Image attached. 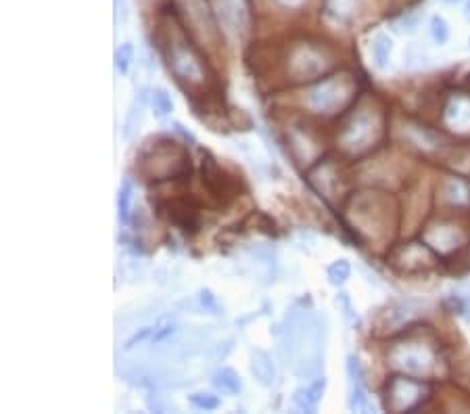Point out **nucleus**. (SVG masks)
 Returning <instances> with one entry per match:
<instances>
[{
    "label": "nucleus",
    "instance_id": "7",
    "mask_svg": "<svg viewBox=\"0 0 470 414\" xmlns=\"http://www.w3.org/2000/svg\"><path fill=\"white\" fill-rule=\"evenodd\" d=\"M170 69L174 72L178 82H186L188 86H201L205 82V74H207L203 59L186 42H172Z\"/></svg>",
    "mask_w": 470,
    "mask_h": 414
},
{
    "label": "nucleus",
    "instance_id": "16",
    "mask_svg": "<svg viewBox=\"0 0 470 414\" xmlns=\"http://www.w3.org/2000/svg\"><path fill=\"white\" fill-rule=\"evenodd\" d=\"M441 197L456 207H466L470 205V184L462 178H447L441 186Z\"/></svg>",
    "mask_w": 470,
    "mask_h": 414
},
{
    "label": "nucleus",
    "instance_id": "21",
    "mask_svg": "<svg viewBox=\"0 0 470 414\" xmlns=\"http://www.w3.org/2000/svg\"><path fill=\"white\" fill-rule=\"evenodd\" d=\"M142 107H144V98L138 102H134V105L130 107L128 116H126V124H124V138L126 140H132L138 130H140V124H142Z\"/></svg>",
    "mask_w": 470,
    "mask_h": 414
},
{
    "label": "nucleus",
    "instance_id": "5",
    "mask_svg": "<svg viewBox=\"0 0 470 414\" xmlns=\"http://www.w3.org/2000/svg\"><path fill=\"white\" fill-rule=\"evenodd\" d=\"M381 136V120L377 113H370L368 109H363L359 113H355L343 128V132L339 134V144L355 155V153H363L368 151L370 146H374V142Z\"/></svg>",
    "mask_w": 470,
    "mask_h": 414
},
{
    "label": "nucleus",
    "instance_id": "11",
    "mask_svg": "<svg viewBox=\"0 0 470 414\" xmlns=\"http://www.w3.org/2000/svg\"><path fill=\"white\" fill-rule=\"evenodd\" d=\"M445 126L454 132L468 134L470 132V98L468 96H451L445 113H443Z\"/></svg>",
    "mask_w": 470,
    "mask_h": 414
},
{
    "label": "nucleus",
    "instance_id": "14",
    "mask_svg": "<svg viewBox=\"0 0 470 414\" xmlns=\"http://www.w3.org/2000/svg\"><path fill=\"white\" fill-rule=\"evenodd\" d=\"M249 367H251V375L261 387H270L274 383V362L270 353H266L264 349H251Z\"/></svg>",
    "mask_w": 470,
    "mask_h": 414
},
{
    "label": "nucleus",
    "instance_id": "31",
    "mask_svg": "<svg viewBox=\"0 0 470 414\" xmlns=\"http://www.w3.org/2000/svg\"><path fill=\"white\" fill-rule=\"evenodd\" d=\"M113 7H115V23L126 21L128 19V3L126 0H113Z\"/></svg>",
    "mask_w": 470,
    "mask_h": 414
},
{
    "label": "nucleus",
    "instance_id": "27",
    "mask_svg": "<svg viewBox=\"0 0 470 414\" xmlns=\"http://www.w3.org/2000/svg\"><path fill=\"white\" fill-rule=\"evenodd\" d=\"M431 36L437 44H445L449 40V28L443 17H439V15L431 17Z\"/></svg>",
    "mask_w": 470,
    "mask_h": 414
},
{
    "label": "nucleus",
    "instance_id": "34",
    "mask_svg": "<svg viewBox=\"0 0 470 414\" xmlns=\"http://www.w3.org/2000/svg\"><path fill=\"white\" fill-rule=\"evenodd\" d=\"M445 3H449V5H456V3H460V0H445Z\"/></svg>",
    "mask_w": 470,
    "mask_h": 414
},
{
    "label": "nucleus",
    "instance_id": "8",
    "mask_svg": "<svg viewBox=\"0 0 470 414\" xmlns=\"http://www.w3.org/2000/svg\"><path fill=\"white\" fill-rule=\"evenodd\" d=\"M427 393L429 387L423 381H416L410 375L397 377L387 387V408L393 412H407L418 404H423Z\"/></svg>",
    "mask_w": 470,
    "mask_h": 414
},
{
    "label": "nucleus",
    "instance_id": "15",
    "mask_svg": "<svg viewBox=\"0 0 470 414\" xmlns=\"http://www.w3.org/2000/svg\"><path fill=\"white\" fill-rule=\"evenodd\" d=\"M289 142H291V151L295 155V160L299 164H305V166L316 160L318 153H320V146L313 142L305 132H301V130H291Z\"/></svg>",
    "mask_w": 470,
    "mask_h": 414
},
{
    "label": "nucleus",
    "instance_id": "3",
    "mask_svg": "<svg viewBox=\"0 0 470 414\" xmlns=\"http://www.w3.org/2000/svg\"><path fill=\"white\" fill-rule=\"evenodd\" d=\"M391 367L410 377H427L435 371L437 356L425 341H403L389 351Z\"/></svg>",
    "mask_w": 470,
    "mask_h": 414
},
{
    "label": "nucleus",
    "instance_id": "6",
    "mask_svg": "<svg viewBox=\"0 0 470 414\" xmlns=\"http://www.w3.org/2000/svg\"><path fill=\"white\" fill-rule=\"evenodd\" d=\"M331 61L328 55L320 46L313 44H299L291 50L289 61H287V74L295 82H307L316 80L328 69Z\"/></svg>",
    "mask_w": 470,
    "mask_h": 414
},
{
    "label": "nucleus",
    "instance_id": "20",
    "mask_svg": "<svg viewBox=\"0 0 470 414\" xmlns=\"http://www.w3.org/2000/svg\"><path fill=\"white\" fill-rule=\"evenodd\" d=\"M148 102H150L153 111H155L157 116H159V118H164V116H168V113L174 111L172 96L168 94L166 88H153V90L148 92Z\"/></svg>",
    "mask_w": 470,
    "mask_h": 414
},
{
    "label": "nucleus",
    "instance_id": "23",
    "mask_svg": "<svg viewBox=\"0 0 470 414\" xmlns=\"http://www.w3.org/2000/svg\"><path fill=\"white\" fill-rule=\"evenodd\" d=\"M130 201H132V182L126 178L118 193V214H120V222L124 224H128L130 220Z\"/></svg>",
    "mask_w": 470,
    "mask_h": 414
},
{
    "label": "nucleus",
    "instance_id": "30",
    "mask_svg": "<svg viewBox=\"0 0 470 414\" xmlns=\"http://www.w3.org/2000/svg\"><path fill=\"white\" fill-rule=\"evenodd\" d=\"M153 333H155V329H153V327H142L138 333H134V337H132V339H128V343H126V349H132V347H136V343H142V341H144V339H148Z\"/></svg>",
    "mask_w": 470,
    "mask_h": 414
},
{
    "label": "nucleus",
    "instance_id": "22",
    "mask_svg": "<svg viewBox=\"0 0 470 414\" xmlns=\"http://www.w3.org/2000/svg\"><path fill=\"white\" fill-rule=\"evenodd\" d=\"M349 408L353 412H366L370 408V400L366 395V389L361 381H351V391H349Z\"/></svg>",
    "mask_w": 470,
    "mask_h": 414
},
{
    "label": "nucleus",
    "instance_id": "17",
    "mask_svg": "<svg viewBox=\"0 0 470 414\" xmlns=\"http://www.w3.org/2000/svg\"><path fill=\"white\" fill-rule=\"evenodd\" d=\"M401 253H403V266L405 268H421V266H427L433 262L429 249L418 245V243L407 245L405 249H401Z\"/></svg>",
    "mask_w": 470,
    "mask_h": 414
},
{
    "label": "nucleus",
    "instance_id": "24",
    "mask_svg": "<svg viewBox=\"0 0 470 414\" xmlns=\"http://www.w3.org/2000/svg\"><path fill=\"white\" fill-rule=\"evenodd\" d=\"M326 276H328V283L331 285H343L347 283V279L351 276V264L347 260H337L328 266L326 270Z\"/></svg>",
    "mask_w": 470,
    "mask_h": 414
},
{
    "label": "nucleus",
    "instance_id": "19",
    "mask_svg": "<svg viewBox=\"0 0 470 414\" xmlns=\"http://www.w3.org/2000/svg\"><path fill=\"white\" fill-rule=\"evenodd\" d=\"M214 385H216L220 391L230 393V395H236V393H240V389H243L240 377H238L232 369H220V371L214 375Z\"/></svg>",
    "mask_w": 470,
    "mask_h": 414
},
{
    "label": "nucleus",
    "instance_id": "2",
    "mask_svg": "<svg viewBox=\"0 0 470 414\" xmlns=\"http://www.w3.org/2000/svg\"><path fill=\"white\" fill-rule=\"evenodd\" d=\"M140 170L153 180H166L186 170V153L174 140L157 142L140 157Z\"/></svg>",
    "mask_w": 470,
    "mask_h": 414
},
{
    "label": "nucleus",
    "instance_id": "29",
    "mask_svg": "<svg viewBox=\"0 0 470 414\" xmlns=\"http://www.w3.org/2000/svg\"><path fill=\"white\" fill-rule=\"evenodd\" d=\"M199 303H201L205 309H209V312H216V309H218V301H216L214 293L209 291V289H201V293H199Z\"/></svg>",
    "mask_w": 470,
    "mask_h": 414
},
{
    "label": "nucleus",
    "instance_id": "32",
    "mask_svg": "<svg viewBox=\"0 0 470 414\" xmlns=\"http://www.w3.org/2000/svg\"><path fill=\"white\" fill-rule=\"evenodd\" d=\"M174 126H176V130H178V132H180V134H182V136H184V138H186V140H190V142H194V136H192V134H190V132H186V130H184V128H182V124H174Z\"/></svg>",
    "mask_w": 470,
    "mask_h": 414
},
{
    "label": "nucleus",
    "instance_id": "25",
    "mask_svg": "<svg viewBox=\"0 0 470 414\" xmlns=\"http://www.w3.org/2000/svg\"><path fill=\"white\" fill-rule=\"evenodd\" d=\"M188 402H190V406L205 410V412L220 408V400L212 393H192V395H188Z\"/></svg>",
    "mask_w": 470,
    "mask_h": 414
},
{
    "label": "nucleus",
    "instance_id": "12",
    "mask_svg": "<svg viewBox=\"0 0 470 414\" xmlns=\"http://www.w3.org/2000/svg\"><path fill=\"white\" fill-rule=\"evenodd\" d=\"M326 17L337 25L353 23L361 13V0H326Z\"/></svg>",
    "mask_w": 470,
    "mask_h": 414
},
{
    "label": "nucleus",
    "instance_id": "4",
    "mask_svg": "<svg viewBox=\"0 0 470 414\" xmlns=\"http://www.w3.org/2000/svg\"><path fill=\"white\" fill-rule=\"evenodd\" d=\"M180 15L190 30L192 38L205 46H218L220 44V30L218 17L214 9L207 5V0H176Z\"/></svg>",
    "mask_w": 470,
    "mask_h": 414
},
{
    "label": "nucleus",
    "instance_id": "10",
    "mask_svg": "<svg viewBox=\"0 0 470 414\" xmlns=\"http://www.w3.org/2000/svg\"><path fill=\"white\" fill-rule=\"evenodd\" d=\"M425 243L429 247H433L435 251L439 253H449L454 251L456 247H460V243L464 241V235L456 228V226H449V224H437V226H431L427 232H425Z\"/></svg>",
    "mask_w": 470,
    "mask_h": 414
},
{
    "label": "nucleus",
    "instance_id": "9",
    "mask_svg": "<svg viewBox=\"0 0 470 414\" xmlns=\"http://www.w3.org/2000/svg\"><path fill=\"white\" fill-rule=\"evenodd\" d=\"M214 13L228 36L243 38L249 32V9L245 0H214Z\"/></svg>",
    "mask_w": 470,
    "mask_h": 414
},
{
    "label": "nucleus",
    "instance_id": "26",
    "mask_svg": "<svg viewBox=\"0 0 470 414\" xmlns=\"http://www.w3.org/2000/svg\"><path fill=\"white\" fill-rule=\"evenodd\" d=\"M132 57H134V46L128 44V42L122 44V46L115 50V69H118L120 74H126L128 67H130Z\"/></svg>",
    "mask_w": 470,
    "mask_h": 414
},
{
    "label": "nucleus",
    "instance_id": "18",
    "mask_svg": "<svg viewBox=\"0 0 470 414\" xmlns=\"http://www.w3.org/2000/svg\"><path fill=\"white\" fill-rule=\"evenodd\" d=\"M391 50H393V42H391L389 34H377L372 40V59L379 69L387 67V63L391 59Z\"/></svg>",
    "mask_w": 470,
    "mask_h": 414
},
{
    "label": "nucleus",
    "instance_id": "13",
    "mask_svg": "<svg viewBox=\"0 0 470 414\" xmlns=\"http://www.w3.org/2000/svg\"><path fill=\"white\" fill-rule=\"evenodd\" d=\"M324 389H326V379L324 377L316 379L313 383H309L307 387H299L293 393L295 408H299L301 412H313L318 408V404H320V400L324 395Z\"/></svg>",
    "mask_w": 470,
    "mask_h": 414
},
{
    "label": "nucleus",
    "instance_id": "28",
    "mask_svg": "<svg viewBox=\"0 0 470 414\" xmlns=\"http://www.w3.org/2000/svg\"><path fill=\"white\" fill-rule=\"evenodd\" d=\"M270 3L282 11H301L307 5V0H270Z\"/></svg>",
    "mask_w": 470,
    "mask_h": 414
},
{
    "label": "nucleus",
    "instance_id": "33",
    "mask_svg": "<svg viewBox=\"0 0 470 414\" xmlns=\"http://www.w3.org/2000/svg\"><path fill=\"white\" fill-rule=\"evenodd\" d=\"M464 15H466V19L470 21V0H466V5H464Z\"/></svg>",
    "mask_w": 470,
    "mask_h": 414
},
{
    "label": "nucleus",
    "instance_id": "1",
    "mask_svg": "<svg viewBox=\"0 0 470 414\" xmlns=\"http://www.w3.org/2000/svg\"><path fill=\"white\" fill-rule=\"evenodd\" d=\"M355 94V82L351 76L341 74L326 80H320L303 94V105L309 109V113L316 116H335L343 111Z\"/></svg>",
    "mask_w": 470,
    "mask_h": 414
}]
</instances>
